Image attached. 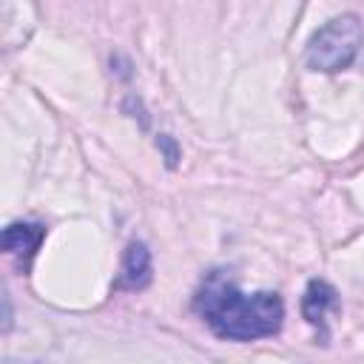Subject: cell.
I'll list each match as a JSON object with an SVG mask.
<instances>
[{
  "mask_svg": "<svg viewBox=\"0 0 364 364\" xmlns=\"http://www.w3.org/2000/svg\"><path fill=\"white\" fill-rule=\"evenodd\" d=\"M193 310L202 316V321L228 341H256L279 333L284 321V301L270 293H242L236 282L225 270H213L202 279Z\"/></svg>",
  "mask_w": 364,
  "mask_h": 364,
  "instance_id": "1",
  "label": "cell"
},
{
  "mask_svg": "<svg viewBox=\"0 0 364 364\" xmlns=\"http://www.w3.org/2000/svg\"><path fill=\"white\" fill-rule=\"evenodd\" d=\"M364 48V26L355 14H341L327 20L307 43L304 63L313 71L336 74L355 63V57Z\"/></svg>",
  "mask_w": 364,
  "mask_h": 364,
  "instance_id": "2",
  "label": "cell"
},
{
  "mask_svg": "<svg viewBox=\"0 0 364 364\" xmlns=\"http://www.w3.org/2000/svg\"><path fill=\"white\" fill-rule=\"evenodd\" d=\"M151 279H154L151 250L142 242H131L128 250H125V256H122L117 287H122V290H142V287L151 284Z\"/></svg>",
  "mask_w": 364,
  "mask_h": 364,
  "instance_id": "3",
  "label": "cell"
},
{
  "mask_svg": "<svg viewBox=\"0 0 364 364\" xmlns=\"http://www.w3.org/2000/svg\"><path fill=\"white\" fill-rule=\"evenodd\" d=\"M336 307H338V293H336V287L327 284L324 279H313V282L307 284L304 296H301V313H304V318H307L310 324H321L324 316H327L330 310H336Z\"/></svg>",
  "mask_w": 364,
  "mask_h": 364,
  "instance_id": "4",
  "label": "cell"
},
{
  "mask_svg": "<svg viewBox=\"0 0 364 364\" xmlns=\"http://www.w3.org/2000/svg\"><path fill=\"white\" fill-rule=\"evenodd\" d=\"M46 236V228L43 225H34V222H14L3 230V250L11 253V256H34V250L40 247Z\"/></svg>",
  "mask_w": 364,
  "mask_h": 364,
  "instance_id": "5",
  "label": "cell"
}]
</instances>
